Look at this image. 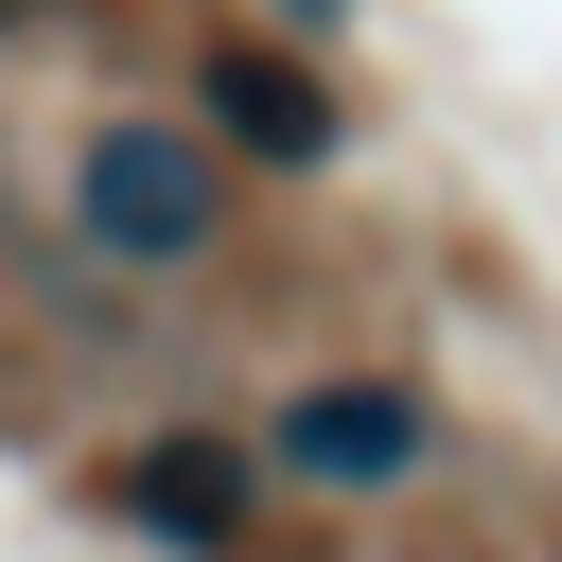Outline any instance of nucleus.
Listing matches in <instances>:
<instances>
[{
	"label": "nucleus",
	"instance_id": "1",
	"mask_svg": "<svg viewBox=\"0 0 562 562\" xmlns=\"http://www.w3.org/2000/svg\"><path fill=\"white\" fill-rule=\"evenodd\" d=\"M88 228H105L123 263L211 246V140H176V123H105V140H88Z\"/></svg>",
	"mask_w": 562,
	"mask_h": 562
},
{
	"label": "nucleus",
	"instance_id": "2",
	"mask_svg": "<svg viewBox=\"0 0 562 562\" xmlns=\"http://www.w3.org/2000/svg\"><path fill=\"white\" fill-rule=\"evenodd\" d=\"M263 457H281L299 492H386V474H422V404L351 369V386H299V404L263 422Z\"/></svg>",
	"mask_w": 562,
	"mask_h": 562
},
{
	"label": "nucleus",
	"instance_id": "3",
	"mask_svg": "<svg viewBox=\"0 0 562 562\" xmlns=\"http://www.w3.org/2000/svg\"><path fill=\"white\" fill-rule=\"evenodd\" d=\"M211 123H228L246 158H281V176H316V158H334V88H316L299 53H263V35H228V53H211Z\"/></svg>",
	"mask_w": 562,
	"mask_h": 562
},
{
	"label": "nucleus",
	"instance_id": "4",
	"mask_svg": "<svg viewBox=\"0 0 562 562\" xmlns=\"http://www.w3.org/2000/svg\"><path fill=\"white\" fill-rule=\"evenodd\" d=\"M123 509L158 544H246V457L228 439H158V457H123Z\"/></svg>",
	"mask_w": 562,
	"mask_h": 562
}]
</instances>
